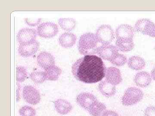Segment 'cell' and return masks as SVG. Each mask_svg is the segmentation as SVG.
<instances>
[{
	"mask_svg": "<svg viewBox=\"0 0 155 116\" xmlns=\"http://www.w3.org/2000/svg\"><path fill=\"white\" fill-rule=\"evenodd\" d=\"M127 61V57L122 54L118 53L110 61L111 63L117 66H124Z\"/></svg>",
	"mask_w": 155,
	"mask_h": 116,
	"instance_id": "cell-25",
	"label": "cell"
},
{
	"mask_svg": "<svg viewBox=\"0 0 155 116\" xmlns=\"http://www.w3.org/2000/svg\"><path fill=\"white\" fill-rule=\"evenodd\" d=\"M96 35L102 44H110L115 37L114 30L108 25L100 26L97 29Z\"/></svg>",
	"mask_w": 155,
	"mask_h": 116,
	"instance_id": "cell-5",
	"label": "cell"
},
{
	"mask_svg": "<svg viewBox=\"0 0 155 116\" xmlns=\"http://www.w3.org/2000/svg\"><path fill=\"white\" fill-rule=\"evenodd\" d=\"M134 29L137 32L155 37V24L149 19H139L136 22Z\"/></svg>",
	"mask_w": 155,
	"mask_h": 116,
	"instance_id": "cell-6",
	"label": "cell"
},
{
	"mask_svg": "<svg viewBox=\"0 0 155 116\" xmlns=\"http://www.w3.org/2000/svg\"><path fill=\"white\" fill-rule=\"evenodd\" d=\"M77 37L71 32H65L59 37V44L63 47L69 48L72 47L76 43Z\"/></svg>",
	"mask_w": 155,
	"mask_h": 116,
	"instance_id": "cell-16",
	"label": "cell"
},
{
	"mask_svg": "<svg viewBox=\"0 0 155 116\" xmlns=\"http://www.w3.org/2000/svg\"><path fill=\"white\" fill-rule=\"evenodd\" d=\"M102 116H119V114L113 111L106 110L103 113Z\"/></svg>",
	"mask_w": 155,
	"mask_h": 116,
	"instance_id": "cell-30",
	"label": "cell"
},
{
	"mask_svg": "<svg viewBox=\"0 0 155 116\" xmlns=\"http://www.w3.org/2000/svg\"><path fill=\"white\" fill-rule=\"evenodd\" d=\"M106 109L107 107L104 104L97 101L87 111L92 116H101Z\"/></svg>",
	"mask_w": 155,
	"mask_h": 116,
	"instance_id": "cell-22",
	"label": "cell"
},
{
	"mask_svg": "<svg viewBox=\"0 0 155 116\" xmlns=\"http://www.w3.org/2000/svg\"><path fill=\"white\" fill-rule=\"evenodd\" d=\"M76 101L81 108L88 110L94 104L98 101L93 94L89 92H82L77 95Z\"/></svg>",
	"mask_w": 155,
	"mask_h": 116,
	"instance_id": "cell-10",
	"label": "cell"
},
{
	"mask_svg": "<svg viewBox=\"0 0 155 116\" xmlns=\"http://www.w3.org/2000/svg\"><path fill=\"white\" fill-rule=\"evenodd\" d=\"M22 95L24 100L31 105H36L41 100L39 92L33 86L30 85L24 86L22 90Z\"/></svg>",
	"mask_w": 155,
	"mask_h": 116,
	"instance_id": "cell-7",
	"label": "cell"
},
{
	"mask_svg": "<svg viewBox=\"0 0 155 116\" xmlns=\"http://www.w3.org/2000/svg\"><path fill=\"white\" fill-rule=\"evenodd\" d=\"M54 106L57 112L63 115L69 113L72 109V106L69 102L61 98L55 101Z\"/></svg>",
	"mask_w": 155,
	"mask_h": 116,
	"instance_id": "cell-17",
	"label": "cell"
},
{
	"mask_svg": "<svg viewBox=\"0 0 155 116\" xmlns=\"http://www.w3.org/2000/svg\"><path fill=\"white\" fill-rule=\"evenodd\" d=\"M143 97V93L141 89L136 87H129L125 91L122 98V105L130 106L139 102Z\"/></svg>",
	"mask_w": 155,
	"mask_h": 116,
	"instance_id": "cell-3",
	"label": "cell"
},
{
	"mask_svg": "<svg viewBox=\"0 0 155 116\" xmlns=\"http://www.w3.org/2000/svg\"><path fill=\"white\" fill-rule=\"evenodd\" d=\"M27 71L25 67L18 66L17 68V81L22 82L25 81L27 77Z\"/></svg>",
	"mask_w": 155,
	"mask_h": 116,
	"instance_id": "cell-27",
	"label": "cell"
},
{
	"mask_svg": "<svg viewBox=\"0 0 155 116\" xmlns=\"http://www.w3.org/2000/svg\"><path fill=\"white\" fill-rule=\"evenodd\" d=\"M19 114L21 116H35L36 112L35 110L31 107L25 105L20 108Z\"/></svg>",
	"mask_w": 155,
	"mask_h": 116,
	"instance_id": "cell-26",
	"label": "cell"
},
{
	"mask_svg": "<svg viewBox=\"0 0 155 116\" xmlns=\"http://www.w3.org/2000/svg\"><path fill=\"white\" fill-rule=\"evenodd\" d=\"M118 53V50L116 47L110 44H102L97 52L100 58L110 62Z\"/></svg>",
	"mask_w": 155,
	"mask_h": 116,
	"instance_id": "cell-9",
	"label": "cell"
},
{
	"mask_svg": "<svg viewBox=\"0 0 155 116\" xmlns=\"http://www.w3.org/2000/svg\"><path fill=\"white\" fill-rule=\"evenodd\" d=\"M20 84L19 83H17V101L19 100V90H20Z\"/></svg>",
	"mask_w": 155,
	"mask_h": 116,
	"instance_id": "cell-31",
	"label": "cell"
},
{
	"mask_svg": "<svg viewBox=\"0 0 155 116\" xmlns=\"http://www.w3.org/2000/svg\"><path fill=\"white\" fill-rule=\"evenodd\" d=\"M37 34L36 30L33 28H22L17 34V40L20 44L29 43L36 40Z\"/></svg>",
	"mask_w": 155,
	"mask_h": 116,
	"instance_id": "cell-8",
	"label": "cell"
},
{
	"mask_svg": "<svg viewBox=\"0 0 155 116\" xmlns=\"http://www.w3.org/2000/svg\"><path fill=\"white\" fill-rule=\"evenodd\" d=\"M38 35L43 38H52L58 34L59 28L58 25L52 22H43L37 28Z\"/></svg>",
	"mask_w": 155,
	"mask_h": 116,
	"instance_id": "cell-4",
	"label": "cell"
},
{
	"mask_svg": "<svg viewBox=\"0 0 155 116\" xmlns=\"http://www.w3.org/2000/svg\"><path fill=\"white\" fill-rule=\"evenodd\" d=\"M151 76L152 78L155 80V67L152 70L151 72Z\"/></svg>",
	"mask_w": 155,
	"mask_h": 116,
	"instance_id": "cell-32",
	"label": "cell"
},
{
	"mask_svg": "<svg viewBox=\"0 0 155 116\" xmlns=\"http://www.w3.org/2000/svg\"><path fill=\"white\" fill-rule=\"evenodd\" d=\"M105 80L112 85H117L122 81V75L120 70L116 67H108L106 69Z\"/></svg>",
	"mask_w": 155,
	"mask_h": 116,
	"instance_id": "cell-12",
	"label": "cell"
},
{
	"mask_svg": "<svg viewBox=\"0 0 155 116\" xmlns=\"http://www.w3.org/2000/svg\"><path fill=\"white\" fill-rule=\"evenodd\" d=\"M100 42L96 34L92 33L84 34L79 38L78 49L83 55H93L97 53Z\"/></svg>",
	"mask_w": 155,
	"mask_h": 116,
	"instance_id": "cell-2",
	"label": "cell"
},
{
	"mask_svg": "<svg viewBox=\"0 0 155 116\" xmlns=\"http://www.w3.org/2000/svg\"><path fill=\"white\" fill-rule=\"evenodd\" d=\"M39 46V43L36 40L26 44H19L18 52L22 56L28 57L36 53L38 51Z\"/></svg>",
	"mask_w": 155,
	"mask_h": 116,
	"instance_id": "cell-11",
	"label": "cell"
},
{
	"mask_svg": "<svg viewBox=\"0 0 155 116\" xmlns=\"http://www.w3.org/2000/svg\"><path fill=\"white\" fill-rule=\"evenodd\" d=\"M98 89L100 92L106 97H111L116 93V86L109 83L106 80L101 81L99 84Z\"/></svg>",
	"mask_w": 155,
	"mask_h": 116,
	"instance_id": "cell-18",
	"label": "cell"
},
{
	"mask_svg": "<svg viewBox=\"0 0 155 116\" xmlns=\"http://www.w3.org/2000/svg\"><path fill=\"white\" fill-rule=\"evenodd\" d=\"M127 65L130 69L139 71L142 70L145 67L146 63L144 59L141 57L132 56L128 60Z\"/></svg>",
	"mask_w": 155,
	"mask_h": 116,
	"instance_id": "cell-20",
	"label": "cell"
},
{
	"mask_svg": "<svg viewBox=\"0 0 155 116\" xmlns=\"http://www.w3.org/2000/svg\"><path fill=\"white\" fill-rule=\"evenodd\" d=\"M37 62L39 66L46 69L55 65V59L52 55L46 51L42 52L37 56Z\"/></svg>",
	"mask_w": 155,
	"mask_h": 116,
	"instance_id": "cell-13",
	"label": "cell"
},
{
	"mask_svg": "<svg viewBox=\"0 0 155 116\" xmlns=\"http://www.w3.org/2000/svg\"><path fill=\"white\" fill-rule=\"evenodd\" d=\"M61 68L54 66L46 69L45 71L46 80L50 81H56L58 80L62 73Z\"/></svg>",
	"mask_w": 155,
	"mask_h": 116,
	"instance_id": "cell-21",
	"label": "cell"
},
{
	"mask_svg": "<svg viewBox=\"0 0 155 116\" xmlns=\"http://www.w3.org/2000/svg\"><path fill=\"white\" fill-rule=\"evenodd\" d=\"M58 23L62 29L67 31L73 30L76 25V21L72 18H61Z\"/></svg>",
	"mask_w": 155,
	"mask_h": 116,
	"instance_id": "cell-23",
	"label": "cell"
},
{
	"mask_svg": "<svg viewBox=\"0 0 155 116\" xmlns=\"http://www.w3.org/2000/svg\"><path fill=\"white\" fill-rule=\"evenodd\" d=\"M30 77L34 83L36 84H41L46 80L45 72L42 71H34L31 72Z\"/></svg>",
	"mask_w": 155,
	"mask_h": 116,
	"instance_id": "cell-24",
	"label": "cell"
},
{
	"mask_svg": "<svg viewBox=\"0 0 155 116\" xmlns=\"http://www.w3.org/2000/svg\"><path fill=\"white\" fill-rule=\"evenodd\" d=\"M134 82L137 86L144 88L149 86L151 83V76L148 72L144 71L139 72L136 74Z\"/></svg>",
	"mask_w": 155,
	"mask_h": 116,
	"instance_id": "cell-15",
	"label": "cell"
},
{
	"mask_svg": "<svg viewBox=\"0 0 155 116\" xmlns=\"http://www.w3.org/2000/svg\"><path fill=\"white\" fill-rule=\"evenodd\" d=\"M134 34V28L127 24H122L119 25L116 31V39H133Z\"/></svg>",
	"mask_w": 155,
	"mask_h": 116,
	"instance_id": "cell-14",
	"label": "cell"
},
{
	"mask_svg": "<svg viewBox=\"0 0 155 116\" xmlns=\"http://www.w3.org/2000/svg\"><path fill=\"white\" fill-rule=\"evenodd\" d=\"M144 116H155V107L150 106L147 107L144 111Z\"/></svg>",
	"mask_w": 155,
	"mask_h": 116,
	"instance_id": "cell-28",
	"label": "cell"
},
{
	"mask_svg": "<svg viewBox=\"0 0 155 116\" xmlns=\"http://www.w3.org/2000/svg\"><path fill=\"white\" fill-rule=\"evenodd\" d=\"M106 68L101 58L86 55L73 64L72 72L74 77L81 82L94 83L101 81L105 76Z\"/></svg>",
	"mask_w": 155,
	"mask_h": 116,
	"instance_id": "cell-1",
	"label": "cell"
},
{
	"mask_svg": "<svg viewBox=\"0 0 155 116\" xmlns=\"http://www.w3.org/2000/svg\"><path fill=\"white\" fill-rule=\"evenodd\" d=\"M116 45L118 50L128 52L133 49L134 44L133 39L117 38Z\"/></svg>",
	"mask_w": 155,
	"mask_h": 116,
	"instance_id": "cell-19",
	"label": "cell"
},
{
	"mask_svg": "<svg viewBox=\"0 0 155 116\" xmlns=\"http://www.w3.org/2000/svg\"><path fill=\"white\" fill-rule=\"evenodd\" d=\"M41 21V19H30L26 18L25 19V22L27 25H30V26H35V25H38L40 22Z\"/></svg>",
	"mask_w": 155,
	"mask_h": 116,
	"instance_id": "cell-29",
	"label": "cell"
}]
</instances>
